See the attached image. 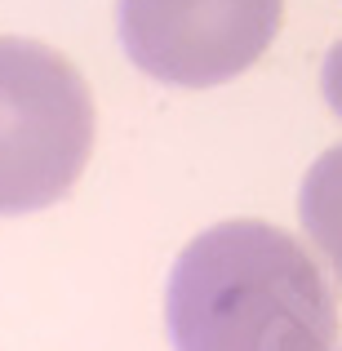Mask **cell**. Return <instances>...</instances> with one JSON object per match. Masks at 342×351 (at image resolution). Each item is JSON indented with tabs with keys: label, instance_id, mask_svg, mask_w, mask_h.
<instances>
[{
	"label": "cell",
	"instance_id": "cell-1",
	"mask_svg": "<svg viewBox=\"0 0 342 351\" xmlns=\"http://www.w3.org/2000/svg\"><path fill=\"white\" fill-rule=\"evenodd\" d=\"M164 325L173 351H334L338 298L298 236L231 218L178 254Z\"/></svg>",
	"mask_w": 342,
	"mask_h": 351
},
{
	"label": "cell",
	"instance_id": "cell-2",
	"mask_svg": "<svg viewBox=\"0 0 342 351\" xmlns=\"http://www.w3.org/2000/svg\"><path fill=\"white\" fill-rule=\"evenodd\" d=\"M94 152V98L58 49L0 36V218L49 209Z\"/></svg>",
	"mask_w": 342,
	"mask_h": 351
},
{
	"label": "cell",
	"instance_id": "cell-3",
	"mask_svg": "<svg viewBox=\"0 0 342 351\" xmlns=\"http://www.w3.org/2000/svg\"><path fill=\"white\" fill-rule=\"evenodd\" d=\"M284 0H120L116 27L129 62L178 89L236 80L280 32Z\"/></svg>",
	"mask_w": 342,
	"mask_h": 351
},
{
	"label": "cell",
	"instance_id": "cell-4",
	"mask_svg": "<svg viewBox=\"0 0 342 351\" xmlns=\"http://www.w3.org/2000/svg\"><path fill=\"white\" fill-rule=\"evenodd\" d=\"M298 218H302V232H307L311 249L320 254V263L342 285V143L329 147L307 169L302 191H298Z\"/></svg>",
	"mask_w": 342,
	"mask_h": 351
},
{
	"label": "cell",
	"instance_id": "cell-5",
	"mask_svg": "<svg viewBox=\"0 0 342 351\" xmlns=\"http://www.w3.org/2000/svg\"><path fill=\"white\" fill-rule=\"evenodd\" d=\"M320 89H325V103L342 116V40L329 49L325 58V71H320Z\"/></svg>",
	"mask_w": 342,
	"mask_h": 351
}]
</instances>
